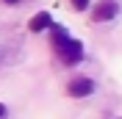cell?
<instances>
[{
  "label": "cell",
  "instance_id": "obj_7",
  "mask_svg": "<svg viewBox=\"0 0 122 119\" xmlns=\"http://www.w3.org/2000/svg\"><path fill=\"white\" fill-rule=\"evenodd\" d=\"M6 3H17V0H6Z\"/></svg>",
  "mask_w": 122,
  "mask_h": 119
},
{
  "label": "cell",
  "instance_id": "obj_6",
  "mask_svg": "<svg viewBox=\"0 0 122 119\" xmlns=\"http://www.w3.org/2000/svg\"><path fill=\"white\" fill-rule=\"evenodd\" d=\"M3 116H6V105L0 103V119H3Z\"/></svg>",
  "mask_w": 122,
  "mask_h": 119
},
{
  "label": "cell",
  "instance_id": "obj_3",
  "mask_svg": "<svg viewBox=\"0 0 122 119\" xmlns=\"http://www.w3.org/2000/svg\"><path fill=\"white\" fill-rule=\"evenodd\" d=\"M114 14H117V3L114 0H103V3L94 8V22H106V20H111Z\"/></svg>",
  "mask_w": 122,
  "mask_h": 119
},
{
  "label": "cell",
  "instance_id": "obj_2",
  "mask_svg": "<svg viewBox=\"0 0 122 119\" xmlns=\"http://www.w3.org/2000/svg\"><path fill=\"white\" fill-rule=\"evenodd\" d=\"M67 91L72 97H86V94L94 91V80H89V78H75V80H69Z\"/></svg>",
  "mask_w": 122,
  "mask_h": 119
},
{
  "label": "cell",
  "instance_id": "obj_1",
  "mask_svg": "<svg viewBox=\"0 0 122 119\" xmlns=\"http://www.w3.org/2000/svg\"><path fill=\"white\" fill-rule=\"evenodd\" d=\"M53 45H56V50H58L64 64H78V61L83 58V45L75 42V39H69L67 30H61V28L53 30Z\"/></svg>",
  "mask_w": 122,
  "mask_h": 119
},
{
  "label": "cell",
  "instance_id": "obj_4",
  "mask_svg": "<svg viewBox=\"0 0 122 119\" xmlns=\"http://www.w3.org/2000/svg\"><path fill=\"white\" fill-rule=\"evenodd\" d=\"M50 25H53V20H50L47 11H39V14L30 20V30H45V28H50Z\"/></svg>",
  "mask_w": 122,
  "mask_h": 119
},
{
  "label": "cell",
  "instance_id": "obj_5",
  "mask_svg": "<svg viewBox=\"0 0 122 119\" xmlns=\"http://www.w3.org/2000/svg\"><path fill=\"white\" fill-rule=\"evenodd\" d=\"M72 6H75L78 11H83V8H89V0H72Z\"/></svg>",
  "mask_w": 122,
  "mask_h": 119
}]
</instances>
